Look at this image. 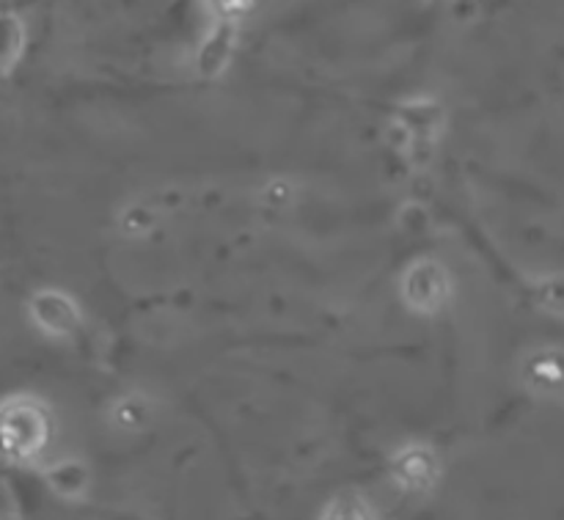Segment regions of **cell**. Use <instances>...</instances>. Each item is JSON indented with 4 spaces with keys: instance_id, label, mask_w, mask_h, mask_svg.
Here are the masks:
<instances>
[{
    "instance_id": "2",
    "label": "cell",
    "mask_w": 564,
    "mask_h": 520,
    "mask_svg": "<svg viewBox=\"0 0 564 520\" xmlns=\"http://www.w3.org/2000/svg\"><path fill=\"white\" fill-rule=\"evenodd\" d=\"M405 297L416 312H438L449 301V279L435 262H419L405 275Z\"/></svg>"
},
{
    "instance_id": "7",
    "label": "cell",
    "mask_w": 564,
    "mask_h": 520,
    "mask_svg": "<svg viewBox=\"0 0 564 520\" xmlns=\"http://www.w3.org/2000/svg\"><path fill=\"white\" fill-rule=\"evenodd\" d=\"M248 9V0H218V11L224 17H235L242 14Z\"/></svg>"
},
{
    "instance_id": "3",
    "label": "cell",
    "mask_w": 564,
    "mask_h": 520,
    "mask_svg": "<svg viewBox=\"0 0 564 520\" xmlns=\"http://www.w3.org/2000/svg\"><path fill=\"white\" fill-rule=\"evenodd\" d=\"M31 317L42 334L69 336L80 325L75 301L64 292H39L31 301Z\"/></svg>"
},
{
    "instance_id": "5",
    "label": "cell",
    "mask_w": 564,
    "mask_h": 520,
    "mask_svg": "<svg viewBox=\"0 0 564 520\" xmlns=\"http://www.w3.org/2000/svg\"><path fill=\"white\" fill-rule=\"evenodd\" d=\"M20 50H22L20 22H17L11 14H3V11H0V75H6V72L17 64Z\"/></svg>"
},
{
    "instance_id": "6",
    "label": "cell",
    "mask_w": 564,
    "mask_h": 520,
    "mask_svg": "<svg viewBox=\"0 0 564 520\" xmlns=\"http://www.w3.org/2000/svg\"><path fill=\"white\" fill-rule=\"evenodd\" d=\"M229 47H231V42H229V36H226V33H218V36H215V44L204 47L202 66H204V72H207V75H215V72H218L220 66L229 61V53H224V50H229Z\"/></svg>"
},
{
    "instance_id": "4",
    "label": "cell",
    "mask_w": 564,
    "mask_h": 520,
    "mask_svg": "<svg viewBox=\"0 0 564 520\" xmlns=\"http://www.w3.org/2000/svg\"><path fill=\"white\" fill-rule=\"evenodd\" d=\"M394 474L408 490H424L433 485L435 477V461L430 452L424 449H408L397 457Z\"/></svg>"
},
{
    "instance_id": "1",
    "label": "cell",
    "mask_w": 564,
    "mask_h": 520,
    "mask_svg": "<svg viewBox=\"0 0 564 520\" xmlns=\"http://www.w3.org/2000/svg\"><path fill=\"white\" fill-rule=\"evenodd\" d=\"M50 419L42 402L9 400L0 405V455L11 463H28L47 446Z\"/></svg>"
}]
</instances>
